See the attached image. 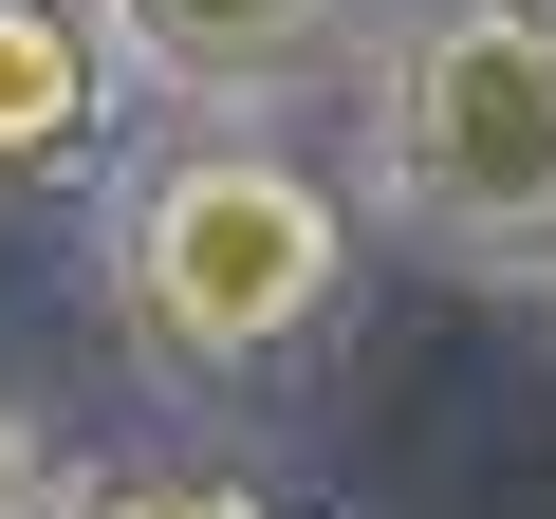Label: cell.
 <instances>
[{"label": "cell", "mask_w": 556, "mask_h": 519, "mask_svg": "<svg viewBox=\"0 0 556 519\" xmlns=\"http://www.w3.org/2000/svg\"><path fill=\"white\" fill-rule=\"evenodd\" d=\"M75 519H278L241 464H112V482H75Z\"/></svg>", "instance_id": "cell-5"}, {"label": "cell", "mask_w": 556, "mask_h": 519, "mask_svg": "<svg viewBox=\"0 0 556 519\" xmlns=\"http://www.w3.org/2000/svg\"><path fill=\"white\" fill-rule=\"evenodd\" d=\"M538 298H556V279H538Z\"/></svg>", "instance_id": "cell-7"}, {"label": "cell", "mask_w": 556, "mask_h": 519, "mask_svg": "<svg viewBox=\"0 0 556 519\" xmlns=\"http://www.w3.org/2000/svg\"><path fill=\"white\" fill-rule=\"evenodd\" d=\"M130 93H167L186 130H278L316 75L371 56V0H93Z\"/></svg>", "instance_id": "cell-3"}, {"label": "cell", "mask_w": 556, "mask_h": 519, "mask_svg": "<svg viewBox=\"0 0 556 519\" xmlns=\"http://www.w3.org/2000/svg\"><path fill=\"white\" fill-rule=\"evenodd\" d=\"M130 56L93 0H0V204H56V186H112L130 149Z\"/></svg>", "instance_id": "cell-4"}, {"label": "cell", "mask_w": 556, "mask_h": 519, "mask_svg": "<svg viewBox=\"0 0 556 519\" xmlns=\"http://www.w3.org/2000/svg\"><path fill=\"white\" fill-rule=\"evenodd\" d=\"M93 260H112V334L149 390L186 408H241L278 371H316L353 334V279H371V204L278 149V130H167L93 186Z\"/></svg>", "instance_id": "cell-1"}, {"label": "cell", "mask_w": 556, "mask_h": 519, "mask_svg": "<svg viewBox=\"0 0 556 519\" xmlns=\"http://www.w3.org/2000/svg\"><path fill=\"white\" fill-rule=\"evenodd\" d=\"M353 204L464 279H556V0H408L353 56Z\"/></svg>", "instance_id": "cell-2"}, {"label": "cell", "mask_w": 556, "mask_h": 519, "mask_svg": "<svg viewBox=\"0 0 556 519\" xmlns=\"http://www.w3.org/2000/svg\"><path fill=\"white\" fill-rule=\"evenodd\" d=\"M0 519H75V464H56V427L0 390Z\"/></svg>", "instance_id": "cell-6"}]
</instances>
